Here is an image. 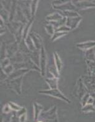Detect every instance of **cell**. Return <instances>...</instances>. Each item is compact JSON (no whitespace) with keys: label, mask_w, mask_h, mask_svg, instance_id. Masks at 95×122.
I'll list each match as a JSON object with an SVG mask.
<instances>
[{"label":"cell","mask_w":95,"mask_h":122,"mask_svg":"<svg viewBox=\"0 0 95 122\" xmlns=\"http://www.w3.org/2000/svg\"><path fill=\"white\" fill-rule=\"evenodd\" d=\"M42 92L43 93H46L48 94H51V95L54 96H57L59 98L63 99L65 100V101H68L67 99L65 98V97L64 96H63V94H61L59 91L57 90V89H53V90H50V91H42Z\"/></svg>","instance_id":"6da1fadb"},{"label":"cell","mask_w":95,"mask_h":122,"mask_svg":"<svg viewBox=\"0 0 95 122\" xmlns=\"http://www.w3.org/2000/svg\"><path fill=\"white\" fill-rule=\"evenodd\" d=\"M95 46V42H88V43H85L82 45H78L77 46L83 48V49H88V48Z\"/></svg>","instance_id":"7a4b0ae2"},{"label":"cell","mask_w":95,"mask_h":122,"mask_svg":"<svg viewBox=\"0 0 95 122\" xmlns=\"http://www.w3.org/2000/svg\"><path fill=\"white\" fill-rule=\"evenodd\" d=\"M55 56H56V65L58 67V70H61V61H60L59 58V57H58V55H56L55 54Z\"/></svg>","instance_id":"3957f363"},{"label":"cell","mask_w":95,"mask_h":122,"mask_svg":"<svg viewBox=\"0 0 95 122\" xmlns=\"http://www.w3.org/2000/svg\"></svg>","instance_id":"277c9868"}]
</instances>
